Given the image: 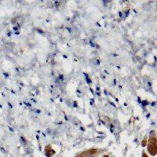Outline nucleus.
I'll use <instances>...</instances> for the list:
<instances>
[{"instance_id": "1", "label": "nucleus", "mask_w": 157, "mask_h": 157, "mask_svg": "<svg viewBox=\"0 0 157 157\" xmlns=\"http://www.w3.org/2000/svg\"><path fill=\"white\" fill-rule=\"evenodd\" d=\"M86 82H89V83H91V80H90V78H89V77H88V76L86 77Z\"/></svg>"}, {"instance_id": "2", "label": "nucleus", "mask_w": 157, "mask_h": 157, "mask_svg": "<svg viewBox=\"0 0 157 157\" xmlns=\"http://www.w3.org/2000/svg\"><path fill=\"white\" fill-rule=\"evenodd\" d=\"M90 45H91V46H92V47H94V44H93V43H91V41H90Z\"/></svg>"}, {"instance_id": "4", "label": "nucleus", "mask_w": 157, "mask_h": 157, "mask_svg": "<svg viewBox=\"0 0 157 157\" xmlns=\"http://www.w3.org/2000/svg\"><path fill=\"white\" fill-rule=\"evenodd\" d=\"M13 30H14V31H17V27H14V28H13Z\"/></svg>"}, {"instance_id": "3", "label": "nucleus", "mask_w": 157, "mask_h": 157, "mask_svg": "<svg viewBox=\"0 0 157 157\" xmlns=\"http://www.w3.org/2000/svg\"><path fill=\"white\" fill-rule=\"evenodd\" d=\"M119 15H120V17H122V13H121V12H120V13H119Z\"/></svg>"}, {"instance_id": "5", "label": "nucleus", "mask_w": 157, "mask_h": 157, "mask_svg": "<svg viewBox=\"0 0 157 157\" xmlns=\"http://www.w3.org/2000/svg\"><path fill=\"white\" fill-rule=\"evenodd\" d=\"M67 29H68V31H69V32H71V29H69V28H67Z\"/></svg>"}]
</instances>
